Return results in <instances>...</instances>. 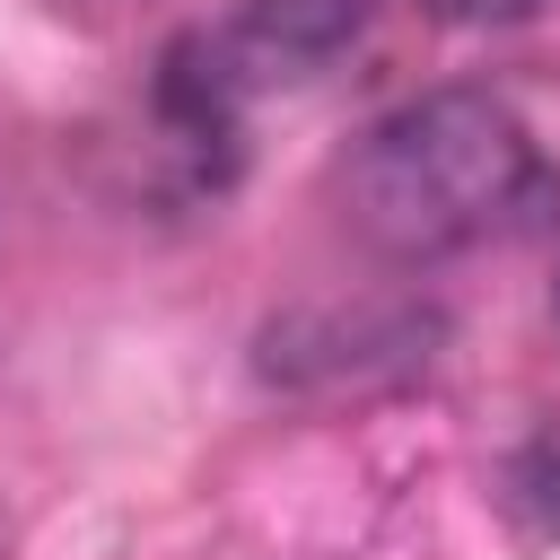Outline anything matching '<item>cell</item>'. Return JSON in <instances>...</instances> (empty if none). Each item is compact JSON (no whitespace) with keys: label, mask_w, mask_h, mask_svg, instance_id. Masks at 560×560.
Segmentation results:
<instances>
[{"label":"cell","mask_w":560,"mask_h":560,"mask_svg":"<svg viewBox=\"0 0 560 560\" xmlns=\"http://www.w3.org/2000/svg\"><path fill=\"white\" fill-rule=\"evenodd\" d=\"M542 192L551 175L490 88L411 96L376 114L341 158V219L394 262H438L481 236H508L534 219Z\"/></svg>","instance_id":"6da1fadb"},{"label":"cell","mask_w":560,"mask_h":560,"mask_svg":"<svg viewBox=\"0 0 560 560\" xmlns=\"http://www.w3.org/2000/svg\"><path fill=\"white\" fill-rule=\"evenodd\" d=\"M429 18H446V26H516V18H534V9H551V0H420Z\"/></svg>","instance_id":"7a4b0ae2"}]
</instances>
